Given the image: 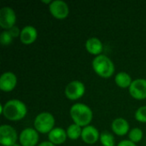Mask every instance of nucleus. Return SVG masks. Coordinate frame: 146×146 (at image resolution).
I'll return each mask as SVG.
<instances>
[{
  "label": "nucleus",
  "mask_w": 146,
  "mask_h": 146,
  "mask_svg": "<svg viewBox=\"0 0 146 146\" xmlns=\"http://www.w3.org/2000/svg\"><path fill=\"white\" fill-rule=\"evenodd\" d=\"M134 117L138 121L140 122H146V105L140 106L138 108L134 113Z\"/></svg>",
  "instance_id": "412c9836"
},
{
  "label": "nucleus",
  "mask_w": 146,
  "mask_h": 146,
  "mask_svg": "<svg viewBox=\"0 0 146 146\" xmlns=\"http://www.w3.org/2000/svg\"><path fill=\"white\" fill-rule=\"evenodd\" d=\"M115 84L121 88H127V87L129 88V86H131L133 82V80H132L131 75L128 73L121 71L115 74Z\"/></svg>",
  "instance_id": "f3484780"
},
{
  "label": "nucleus",
  "mask_w": 146,
  "mask_h": 146,
  "mask_svg": "<svg viewBox=\"0 0 146 146\" xmlns=\"http://www.w3.org/2000/svg\"><path fill=\"white\" fill-rule=\"evenodd\" d=\"M12 146H21V144H17V143H16V144H15L14 145H12Z\"/></svg>",
  "instance_id": "a878e982"
},
{
  "label": "nucleus",
  "mask_w": 146,
  "mask_h": 146,
  "mask_svg": "<svg viewBox=\"0 0 146 146\" xmlns=\"http://www.w3.org/2000/svg\"><path fill=\"white\" fill-rule=\"evenodd\" d=\"M82 128L83 127H81L80 126H79V125H77L75 123H73V124L69 125L66 129L68 138L72 139V140H76L79 138H81Z\"/></svg>",
  "instance_id": "a211bd4d"
},
{
  "label": "nucleus",
  "mask_w": 146,
  "mask_h": 146,
  "mask_svg": "<svg viewBox=\"0 0 146 146\" xmlns=\"http://www.w3.org/2000/svg\"><path fill=\"white\" fill-rule=\"evenodd\" d=\"M85 45H86V50L89 53L95 55V56L100 55L104 49L102 41L97 37H91V38H87Z\"/></svg>",
  "instance_id": "dca6fc26"
},
{
  "label": "nucleus",
  "mask_w": 146,
  "mask_h": 146,
  "mask_svg": "<svg viewBox=\"0 0 146 146\" xmlns=\"http://www.w3.org/2000/svg\"><path fill=\"white\" fill-rule=\"evenodd\" d=\"M13 37L9 32V30H4L0 34V43L3 45H8L12 42Z\"/></svg>",
  "instance_id": "4be33fe9"
},
{
  "label": "nucleus",
  "mask_w": 146,
  "mask_h": 146,
  "mask_svg": "<svg viewBox=\"0 0 146 146\" xmlns=\"http://www.w3.org/2000/svg\"><path fill=\"white\" fill-rule=\"evenodd\" d=\"M69 114L74 123L80 126L81 127L90 125L93 117L92 109L83 103L74 104L69 110Z\"/></svg>",
  "instance_id": "f03ea898"
},
{
  "label": "nucleus",
  "mask_w": 146,
  "mask_h": 146,
  "mask_svg": "<svg viewBox=\"0 0 146 146\" xmlns=\"http://www.w3.org/2000/svg\"><path fill=\"white\" fill-rule=\"evenodd\" d=\"M111 129L116 135L123 136L129 133L130 126L126 119L122 117H118L113 120L111 123Z\"/></svg>",
  "instance_id": "4468645a"
},
{
  "label": "nucleus",
  "mask_w": 146,
  "mask_h": 146,
  "mask_svg": "<svg viewBox=\"0 0 146 146\" xmlns=\"http://www.w3.org/2000/svg\"><path fill=\"white\" fill-rule=\"evenodd\" d=\"M1 113L9 121H20L27 115V107L21 100L10 99L2 105Z\"/></svg>",
  "instance_id": "f257e3e1"
},
{
  "label": "nucleus",
  "mask_w": 146,
  "mask_h": 146,
  "mask_svg": "<svg viewBox=\"0 0 146 146\" xmlns=\"http://www.w3.org/2000/svg\"><path fill=\"white\" fill-rule=\"evenodd\" d=\"M50 14L56 19H64L69 14L68 4L63 0H53L49 4Z\"/></svg>",
  "instance_id": "1a4fd4ad"
},
{
  "label": "nucleus",
  "mask_w": 146,
  "mask_h": 146,
  "mask_svg": "<svg viewBox=\"0 0 146 146\" xmlns=\"http://www.w3.org/2000/svg\"><path fill=\"white\" fill-rule=\"evenodd\" d=\"M38 31L35 27L32 25H27L21 30L20 40L25 44H31L37 39Z\"/></svg>",
  "instance_id": "ddd939ff"
},
{
  "label": "nucleus",
  "mask_w": 146,
  "mask_h": 146,
  "mask_svg": "<svg viewBox=\"0 0 146 146\" xmlns=\"http://www.w3.org/2000/svg\"><path fill=\"white\" fill-rule=\"evenodd\" d=\"M143 136H144V133L142 129L139 127H133L130 129L128 133V139L133 141L135 144L141 141V139H143Z\"/></svg>",
  "instance_id": "aec40b11"
},
{
  "label": "nucleus",
  "mask_w": 146,
  "mask_h": 146,
  "mask_svg": "<svg viewBox=\"0 0 146 146\" xmlns=\"http://www.w3.org/2000/svg\"><path fill=\"white\" fill-rule=\"evenodd\" d=\"M38 139V132L33 127L24 128L19 135V142L21 146H36Z\"/></svg>",
  "instance_id": "6e6552de"
},
{
  "label": "nucleus",
  "mask_w": 146,
  "mask_h": 146,
  "mask_svg": "<svg viewBox=\"0 0 146 146\" xmlns=\"http://www.w3.org/2000/svg\"><path fill=\"white\" fill-rule=\"evenodd\" d=\"M116 146H137V145L129 139H123L120 141Z\"/></svg>",
  "instance_id": "b1692460"
},
{
  "label": "nucleus",
  "mask_w": 146,
  "mask_h": 146,
  "mask_svg": "<svg viewBox=\"0 0 146 146\" xmlns=\"http://www.w3.org/2000/svg\"><path fill=\"white\" fill-rule=\"evenodd\" d=\"M17 84V77L15 73L6 71L0 76V89L3 92H9L15 89Z\"/></svg>",
  "instance_id": "9b49d317"
},
{
  "label": "nucleus",
  "mask_w": 146,
  "mask_h": 146,
  "mask_svg": "<svg viewBox=\"0 0 146 146\" xmlns=\"http://www.w3.org/2000/svg\"><path fill=\"white\" fill-rule=\"evenodd\" d=\"M86 92L85 84L78 80H72L67 84L64 89V93L67 98L70 100H77L83 97Z\"/></svg>",
  "instance_id": "39448f33"
},
{
  "label": "nucleus",
  "mask_w": 146,
  "mask_h": 146,
  "mask_svg": "<svg viewBox=\"0 0 146 146\" xmlns=\"http://www.w3.org/2000/svg\"><path fill=\"white\" fill-rule=\"evenodd\" d=\"M0 146H3V145H0Z\"/></svg>",
  "instance_id": "bb28decb"
},
{
  "label": "nucleus",
  "mask_w": 146,
  "mask_h": 146,
  "mask_svg": "<svg viewBox=\"0 0 146 146\" xmlns=\"http://www.w3.org/2000/svg\"><path fill=\"white\" fill-rule=\"evenodd\" d=\"M92 68L95 73L103 78H110L115 73V64L106 55L100 54L96 56L92 62Z\"/></svg>",
  "instance_id": "7ed1b4c3"
},
{
  "label": "nucleus",
  "mask_w": 146,
  "mask_h": 146,
  "mask_svg": "<svg viewBox=\"0 0 146 146\" xmlns=\"http://www.w3.org/2000/svg\"><path fill=\"white\" fill-rule=\"evenodd\" d=\"M55 117L47 111L38 114L34 119V128L40 133H49L55 127Z\"/></svg>",
  "instance_id": "20e7f679"
},
{
  "label": "nucleus",
  "mask_w": 146,
  "mask_h": 146,
  "mask_svg": "<svg viewBox=\"0 0 146 146\" xmlns=\"http://www.w3.org/2000/svg\"><path fill=\"white\" fill-rule=\"evenodd\" d=\"M37 146H56V145H54L53 143H51L50 141L47 140V141H43L41 143H39Z\"/></svg>",
  "instance_id": "393cba45"
},
{
  "label": "nucleus",
  "mask_w": 146,
  "mask_h": 146,
  "mask_svg": "<svg viewBox=\"0 0 146 146\" xmlns=\"http://www.w3.org/2000/svg\"><path fill=\"white\" fill-rule=\"evenodd\" d=\"M67 138H68L67 132L62 127H54L48 133L49 141H50L56 145L63 144L66 141Z\"/></svg>",
  "instance_id": "2eb2a0df"
},
{
  "label": "nucleus",
  "mask_w": 146,
  "mask_h": 146,
  "mask_svg": "<svg viewBox=\"0 0 146 146\" xmlns=\"http://www.w3.org/2000/svg\"><path fill=\"white\" fill-rule=\"evenodd\" d=\"M16 15L15 10L9 6H4L0 9V27L4 30H9L15 26Z\"/></svg>",
  "instance_id": "0eeeda50"
},
{
  "label": "nucleus",
  "mask_w": 146,
  "mask_h": 146,
  "mask_svg": "<svg viewBox=\"0 0 146 146\" xmlns=\"http://www.w3.org/2000/svg\"><path fill=\"white\" fill-rule=\"evenodd\" d=\"M9 32L10 33V34L12 35L13 38H17V37H20V34H21V30L20 28L17 27V26H14L13 27H11Z\"/></svg>",
  "instance_id": "5701e85b"
},
{
  "label": "nucleus",
  "mask_w": 146,
  "mask_h": 146,
  "mask_svg": "<svg viewBox=\"0 0 146 146\" xmlns=\"http://www.w3.org/2000/svg\"><path fill=\"white\" fill-rule=\"evenodd\" d=\"M19 136L16 130L10 125L3 124L0 126V144L3 146H12L16 144Z\"/></svg>",
  "instance_id": "423d86ee"
},
{
  "label": "nucleus",
  "mask_w": 146,
  "mask_h": 146,
  "mask_svg": "<svg viewBox=\"0 0 146 146\" xmlns=\"http://www.w3.org/2000/svg\"><path fill=\"white\" fill-rule=\"evenodd\" d=\"M99 140L103 146H115V139L110 132H102L100 133Z\"/></svg>",
  "instance_id": "6ab92c4d"
},
{
  "label": "nucleus",
  "mask_w": 146,
  "mask_h": 146,
  "mask_svg": "<svg viewBox=\"0 0 146 146\" xmlns=\"http://www.w3.org/2000/svg\"><path fill=\"white\" fill-rule=\"evenodd\" d=\"M99 138L100 133L96 127L88 125L82 128L81 139L85 143L88 145H93L99 139Z\"/></svg>",
  "instance_id": "f8f14e48"
},
{
  "label": "nucleus",
  "mask_w": 146,
  "mask_h": 146,
  "mask_svg": "<svg viewBox=\"0 0 146 146\" xmlns=\"http://www.w3.org/2000/svg\"><path fill=\"white\" fill-rule=\"evenodd\" d=\"M130 95L138 100L146 98V79L139 78L133 80L128 88Z\"/></svg>",
  "instance_id": "9d476101"
}]
</instances>
